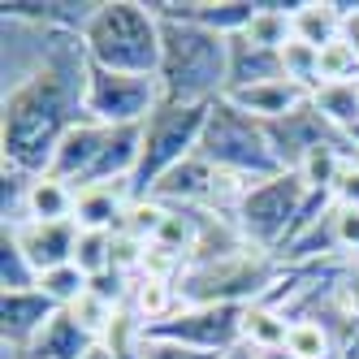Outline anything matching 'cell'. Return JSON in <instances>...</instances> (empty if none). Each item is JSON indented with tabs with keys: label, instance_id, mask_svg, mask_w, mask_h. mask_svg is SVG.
Masks as SVG:
<instances>
[{
	"label": "cell",
	"instance_id": "6da1fadb",
	"mask_svg": "<svg viewBox=\"0 0 359 359\" xmlns=\"http://www.w3.org/2000/svg\"><path fill=\"white\" fill-rule=\"evenodd\" d=\"M87 79H91V57L83 35L61 31L48 65L22 87L5 91V104H0L5 169H18L27 177H43L53 169L61 139L79 121H87Z\"/></svg>",
	"mask_w": 359,
	"mask_h": 359
},
{
	"label": "cell",
	"instance_id": "7a4b0ae2",
	"mask_svg": "<svg viewBox=\"0 0 359 359\" xmlns=\"http://www.w3.org/2000/svg\"><path fill=\"white\" fill-rule=\"evenodd\" d=\"M156 79H161L165 104H217L229 91V39L195 27V22L161 18Z\"/></svg>",
	"mask_w": 359,
	"mask_h": 359
},
{
	"label": "cell",
	"instance_id": "3957f363",
	"mask_svg": "<svg viewBox=\"0 0 359 359\" xmlns=\"http://www.w3.org/2000/svg\"><path fill=\"white\" fill-rule=\"evenodd\" d=\"M83 43L95 69L139 74V79L161 74V18L143 0H100Z\"/></svg>",
	"mask_w": 359,
	"mask_h": 359
},
{
	"label": "cell",
	"instance_id": "277c9868",
	"mask_svg": "<svg viewBox=\"0 0 359 359\" xmlns=\"http://www.w3.org/2000/svg\"><path fill=\"white\" fill-rule=\"evenodd\" d=\"M286 264L273 251H255L243 247L234 255H221V260H191L177 277V299L182 303H234V307H255L264 303Z\"/></svg>",
	"mask_w": 359,
	"mask_h": 359
},
{
	"label": "cell",
	"instance_id": "5b68a950",
	"mask_svg": "<svg viewBox=\"0 0 359 359\" xmlns=\"http://www.w3.org/2000/svg\"><path fill=\"white\" fill-rule=\"evenodd\" d=\"M199 156L212 169L247 182V187L269 182V177L281 173V165L273 156V143L264 135V121H255L238 104H229L225 95L208 109V126H203V139H199Z\"/></svg>",
	"mask_w": 359,
	"mask_h": 359
},
{
	"label": "cell",
	"instance_id": "8992f818",
	"mask_svg": "<svg viewBox=\"0 0 359 359\" xmlns=\"http://www.w3.org/2000/svg\"><path fill=\"white\" fill-rule=\"evenodd\" d=\"M208 109L212 104H161L143 121L139 165H135V177H130L135 199H147L165 173H173L182 161H191L199 151L203 126H208Z\"/></svg>",
	"mask_w": 359,
	"mask_h": 359
},
{
	"label": "cell",
	"instance_id": "52a82bcc",
	"mask_svg": "<svg viewBox=\"0 0 359 359\" xmlns=\"http://www.w3.org/2000/svg\"><path fill=\"white\" fill-rule=\"evenodd\" d=\"M307 195H312V187L303 182V173H277V177H269V182L247 187L243 199H238V208H234V225H238L243 243L255 247V251L281 255L290 247L294 229H299Z\"/></svg>",
	"mask_w": 359,
	"mask_h": 359
},
{
	"label": "cell",
	"instance_id": "ba28073f",
	"mask_svg": "<svg viewBox=\"0 0 359 359\" xmlns=\"http://www.w3.org/2000/svg\"><path fill=\"white\" fill-rule=\"evenodd\" d=\"M243 329H247V307H234V303H182L173 316L151 325L143 338L177 342V346L203 351L212 359H225L238 346H247Z\"/></svg>",
	"mask_w": 359,
	"mask_h": 359
},
{
	"label": "cell",
	"instance_id": "9c48e42d",
	"mask_svg": "<svg viewBox=\"0 0 359 359\" xmlns=\"http://www.w3.org/2000/svg\"><path fill=\"white\" fill-rule=\"evenodd\" d=\"M165 104L161 79H139V74H113L95 69L87 79V117L100 126H143Z\"/></svg>",
	"mask_w": 359,
	"mask_h": 359
},
{
	"label": "cell",
	"instance_id": "30bf717a",
	"mask_svg": "<svg viewBox=\"0 0 359 359\" xmlns=\"http://www.w3.org/2000/svg\"><path fill=\"white\" fill-rule=\"evenodd\" d=\"M264 135L273 143V156H277L281 173H299L303 161L312 156V151H320V147H346V151H355L351 135H342L338 126H329L316 104H303L290 117L264 121Z\"/></svg>",
	"mask_w": 359,
	"mask_h": 359
},
{
	"label": "cell",
	"instance_id": "8fae6325",
	"mask_svg": "<svg viewBox=\"0 0 359 359\" xmlns=\"http://www.w3.org/2000/svg\"><path fill=\"white\" fill-rule=\"evenodd\" d=\"M61 307L43 290H22V294H0V346L5 355H27L39 333L53 325Z\"/></svg>",
	"mask_w": 359,
	"mask_h": 359
},
{
	"label": "cell",
	"instance_id": "7c38bea8",
	"mask_svg": "<svg viewBox=\"0 0 359 359\" xmlns=\"http://www.w3.org/2000/svg\"><path fill=\"white\" fill-rule=\"evenodd\" d=\"M151 9L161 18H177V22H195V27L234 39L251 27L255 18V0H151Z\"/></svg>",
	"mask_w": 359,
	"mask_h": 359
},
{
	"label": "cell",
	"instance_id": "4fadbf2b",
	"mask_svg": "<svg viewBox=\"0 0 359 359\" xmlns=\"http://www.w3.org/2000/svg\"><path fill=\"white\" fill-rule=\"evenodd\" d=\"M9 234H13V243L22 251H27V260L35 264L39 277L61 269V264H74V247H79V225H74V221H57V225L27 221V225H13Z\"/></svg>",
	"mask_w": 359,
	"mask_h": 359
},
{
	"label": "cell",
	"instance_id": "5bb4252c",
	"mask_svg": "<svg viewBox=\"0 0 359 359\" xmlns=\"http://www.w3.org/2000/svg\"><path fill=\"white\" fill-rule=\"evenodd\" d=\"M109 130L113 126H100V121H79L74 130L61 139V147H57V156H53V177H61V182H69V187H87V177H91V169H95V161H100V151H104V143H109Z\"/></svg>",
	"mask_w": 359,
	"mask_h": 359
},
{
	"label": "cell",
	"instance_id": "9a60e30c",
	"mask_svg": "<svg viewBox=\"0 0 359 359\" xmlns=\"http://www.w3.org/2000/svg\"><path fill=\"white\" fill-rule=\"evenodd\" d=\"M225 100L238 104L243 113H251L255 121H277V117H290L303 104H312V87L290 83V79H273V83H255V87H243V91H229Z\"/></svg>",
	"mask_w": 359,
	"mask_h": 359
},
{
	"label": "cell",
	"instance_id": "2e32d148",
	"mask_svg": "<svg viewBox=\"0 0 359 359\" xmlns=\"http://www.w3.org/2000/svg\"><path fill=\"white\" fill-rule=\"evenodd\" d=\"M130 208H135L130 182L83 187L79 191V208H74V225L79 229H100V234H117V229L126 225V212Z\"/></svg>",
	"mask_w": 359,
	"mask_h": 359
},
{
	"label": "cell",
	"instance_id": "e0dca14e",
	"mask_svg": "<svg viewBox=\"0 0 359 359\" xmlns=\"http://www.w3.org/2000/svg\"><path fill=\"white\" fill-rule=\"evenodd\" d=\"M273 79H286V69H281V53L251 43L247 35L229 39V91H243V87H255V83H273Z\"/></svg>",
	"mask_w": 359,
	"mask_h": 359
},
{
	"label": "cell",
	"instance_id": "ac0fdd59",
	"mask_svg": "<svg viewBox=\"0 0 359 359\" xmlns=\"http://www.w3.org/2000/svg\"><path fill=\"white\" fill-rule=\"evenodd\" d=\"M74 208H79V187L61 182V177H53V173L31 177V195H27V221H39V225L74 221ZM27 221H22V225H27Z\"/></svg>",
	"mask_w": 359,
	"mask_h": 359
},
{
	"label": "cell",
	"instance_id": "d6986e66",
	"mask_svg": "<svg viewBox=\"0 0 359 359\" xmlns=\"http://www.w3.org/2000/svg\"><path fill=\"white\" fill-rule=\"evenodd\" d=\"M290 22H294V39L312 43V48H325V43L346 35V22L333 0H299Z\"/></svg>",
	"mask_w": 359,
	"mask_h": 359
},
{
	"label": "cell",
	"instance_id": "ffe728a7",
	"mask_svg": "<svg viewBox=\"0 0 359 359\" xmlns=\"http://www.w3.org/2000/svg\"><path fill=\"white\" fill-rule=\"evenodd\" d=\"M299 5V0H294ZM294 5H277V0H255V18H251V27L243 31L251 43H260V48H273V53H281L290 39H294Z\"/></svg>",
	"mask_w": 359,
	"mask_h": 359
},
{
	"label": "cell",
	"instance_id": "44dd1931",
	"mask_svg": "<svg viewBox=\"0 0 359 359\" xmlns=\"http://www.w3.org/2000/svg\"><path fill=\"white\" fill-rule=\"evenodd\" d=\"M312 104L320 109V117L329 126H338L342 135H351L359 126V79L351 83H325L312 91Z\"/></svg>",
	"mask_w": 359,
	"mask_h": 359
},
{
	"label": "cell",
	"instance_id": "7402d4cb",
	"mask_svg": "<svg viewBox=\"0 0 359 359\" xmlns=\"http://www.w3.org/2000/svg\"><path fill=\"white\" fill-rule=\"evenodd\" d=\"M286 359H338V342H333V329L316 316L290 320L286 333Z\"/></svg>",
	"mask_w": 359,
	"mask_h": 359
},
{
	"label": "cell",
	"instance_id": "603a6c76",
	"mask_svg": "<svg viewBox=\"0 0 359 359\" xmlns=\"http://www.w3.org/2000/svg\"><path fill=\"white\" fill-rule=\"evenodd\" d=\"M286 333H290V320L269 303H255L247 307V329L243 338L251 351H286Z\"/></svg>",
	"mask_w": 359,
	"mask_h": 359
},
{
	"label": "cell",
	"instance_id": "cb8c5ba5",
	"mask_svg": "<svg viewBox=\"0 0 359 359\" xmlns=\"http://www.w3.org/2000/svg\"><path fill=\"white\" fill-rule=\"evenodd\" d=\"M0 286L5 294H22V290H39V273L27 260V251L13 243L9 229H0Z\"/></svg>",
	"mask_w": 359,
	"mask_h": 359
},
{
	"label": "cell",
	"instance_id": "d4e9b609",
	"mask_svg": "<svg viewBox=\"0 0 359 359\" xmlns=\"http://www.w3.org/2000/svg\"><path fill=\"white\" fill-rule=\"evenodd\" d=\"M87 286H91V277H87L79 264H61V269H53V273H43V277H39V290L53 299L61 312L79 303V299L87 294Z\"/></svg>",
	"mask_w": 359,
	"mask_h": 359
},
{
	"label": "cell",
	"instance_id": "484cf974",
	"mask_svg": "<svg viewBox=\"0 0 359 359\" xmlns=\"http://www.w3.org/2000/svg\"><path fill=\"white\" fill-rule=\"evenodd\" d=\"M359 79V48L342 35L320 48V87L325 83H351Z\"/></svg>",
	"mask_w": 359,
	"mask_h": 359
},
{
	"label": "cell",
	"instance_id": "4316f807",
	"mask_svg": "<svg viewBox=\"0 0 359 359\" xmlns=\"http://www.w3.org/2000/svg\"><path fill=\"white\" fill-rule=\"evenodd\" d=\"M281 69H286L290 83H303V87H320V48L303 43V39H290L281 48Z\"/></svg>",
	"mask_w": 359,
	"mask_h": 359
},
{
	"label": "cell",
	"instance_id": "83f0119b",
	"mask_svg": "<svg viewBox=\"0 0 359 359\" xmlns=\"http://www.w3.org/2000/svg\"><path fill=\"white\" fill-rule=\"evenodd\" d=\"M74 264H79L87 277L109 273V269H113V234H100V229H79Z\"/></svg>",
	"mask_w": 359,
	"mask_h": 359
},
{
	"label": "cell",
	"instance_id": "f1b7e54d",
	"mask_svg": "<svg viewBox=\"0 0 359 359\" xmlns=\"http://www.w3.org/2000/svg\"><path fill=\"white\" fill-rule=\"evenodd\" d=\"M329 195H333L338 208H359V156H346L342 161V169L333 173Z\"/></svg>",
	"mask_w": 359,
	"mask_h": 359
},
{
	"label": "cell",
	"instance_id": "f546056e",
	"mask_svg": "<svg viewBox=\"0 0 359 359\" xmlns=\"http://www.w3.org/2000/svg\"><path fill=\"white\" fill-rule=\"evenodd\" d=\"M333 234L346 260H359V208H338L333 203Z\"/></svg>",
	"mask_w": 359,
	"mask_h": 359
},
{
	"label": "cell",
	"instance_id": "4dcf8cb0",
	"mask_svg": "<svg viewBox=\"0 0 359 359\" xmlns=\"http://www.w3.org/2000/svg\"><path fill=\"white\" fill-rule=\"evenodd\" d=\"M139 359H212V355L191 351V346H177V342H161V338H143Z\"/></svg>",
	"mask_w": 359,
	"mask_h": 359
},
{
	"label": "cell",
	"instance_id": "1f68e13d",
	"mask_svg": "<svg viewBox=\"0 0 359 359\" xmlns=\"http://www.w3.org/2000/svg\"><path fill=\"white\" fill-rule=\"evenodd\" d=\"M338 299H342L346 312H359V260H351V264H346V277H342Z\"/></svg>",
	"mask_w": 359,
	"mask_h": 359
},
{
	"label": "cell",
	"instance_id": "d6a6232c",
	"mask_svg": "<svg viewBox=\"0 0 359 359\" xmlns=\"http://www.w3.org/2000/svg\"><path fill=\"white\" fill-rule=\"evenodd\" d=\"M87 359H139V346H109V342H95Z\"/></svg>",
	"mask_w": 359,
	"mask_h": 359
},
{
	"label": "cell",
	"instance_id": "836d02e7",
	"mask_svg": "<svg viewBox=\"0 0 359 359\" xmlns=\"http://www.w3.org/2000/svg\"><path fill=\"white\" fill-rule=\"evenodd\" d=\"M225 359H286V351H251V346H238L234 355H225Z\"/></svg>",
	"mask_w": 359,
	"mask_h": 359
},
{
	"label": "cell",
	"instance_id": "e575fe53",
	"mask_svg": "<svg viewBox=\"0 0 359 359\" xmlns=\"http://www.w3.org/2000/svg\"><path fill=\"white\" fill-rule=\"evenodd\" d=\"M351 143H355V151H359V126H355V130H351Z\"/></svg>",
	"mask_w": 359,
	"mask_h": 359
}]
</instances>
